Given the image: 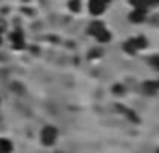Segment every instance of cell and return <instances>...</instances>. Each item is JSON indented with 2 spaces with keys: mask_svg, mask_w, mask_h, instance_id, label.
<instances>
[{
  "mask_svg": "<svg viewBox=\"0 0 159 153\" xmlns=\"http://www.w3.org/2000/svg\"><path fill=\"white\" fill-rule=\"evenodd\" d=\"M13 151V142L6 136H0V153H11Z\"/></svg>",
  "mask_w": 159,
  "mask_h": 153,
  "instance_id": "cell-9",
  "label": "cell"
},
{
  "mask_svg": "<svg viewBox=\"0 0 159 153\" xmlns=\"http://www.w3.org/2000/svg\"><path fill=\"white\" fill-rule=\"evenodd\" d=\"M127 2H129V6L131 8H152L150 6V0H127Z\"/></svg>",
  "mask_w": 159,
  "mask_h": 153,
  "instance_id": "cell-12",
  "label": "cell"
},
{
  "mask_svg": "<svg viewBox=\"0 0 159 153\" xmlns=\"http://www.w3.org/2000/svg\"><path fill=\"white\" fill-rule=\"evenodd\" d=\"M155 153H159V147H157V149H155Z\"/></svg>",
  "mask_w": 159,
  "mask_h": 153,
  "instance_id": "cell-18",
  "label": "cell"
},
{
  "mask_svg": "<svg viewBox=\"0 0 159 153\" xmlns=\"http://www.w3.org/2000/svg\"><path fill=\"white\" fill-rule=\"evenodd\" d=\"M6 32H8V24H6V21H4V19H0V37H2Z\"/></svg>",
  "mask_w": 159,
  "mask_h": 153,
  "instance_id": "cell-15",
  "label": "cell"
},
{
  "mask_svg": "<svg viewBox=\"0 0 159 153\" xmlns=\"http://www.w3.org/2000/svg\"><path fill=\"white\" fill-rule=\"evenodd\" d=\"M109 0H88V4H86V10L88 13L96 19V17H101L107 10H109Z\"/></svg>",
  "mask_w": 159,
  "mask_h": 153,
  "instance_id": "cell-3",
  "label": "cell"
},
{
  "mask_svg": "<svg viewBox=\"0 0 159 153\" xmlns=\"http://www.w3.org/2000/svg\"><path fill=\"white\" fill-rule=\"evenodd\" d=\"M148 49V37L142 36V34H137V36H131L127 37L124 43H122V50L127 54V56H137L139 52L146 50Z\"/></svg>",
  "mask_w": 159,
  "mask_h": 153,
  "instance_id": "cell-1",
  "label": "cell"
},
{
  "mask_svg": "<svg viewBox=\"0 0 159 153\" xmlns=\"http://www.w3.org/2000/svg\"><path fill=\"white\" fill-rule=\"evenodd\" d=\"M116 110L118 112H122V116L125 118V120H129L131 123H139L140 120H139V114L135 112V110H131V108H125V107H116Z\"/></svg>",
  "mask_w": 159,
  "mask_h": 153,
  "instance_id": "cell-8",
  "label": "cell"
},
{
  "mask_svg": "<svg viewBox=\"0 0 159 153\" xmlns=\"http://www.w3.org/2000/svg\"><path fill=\"white\" fill-rule=\"evenodd\" d=\"M148 63L152 65V69H155V71L159 73V54H152V56L148 58Z\"/></svg>",
  "mask_w": 159,
  "mask_h": 153,
  "instance_id": "cell-14",
  "label": "cell"
},
{
  "mask_svg": "<svg viewBox=\"0 0 159 153\" xmlns=\"http://www.w3.org/2000/svg\"><path fill=\"white\" fill-rule=\"evenodd\" d=\"M105 28H107V24H105V23H103L99 17H96V19H94V21L88 24V30H86V34H88L90 37H96V36H98L99 32H103Z\"/></svg>",
  "mask_w": 159,
  "mask_h": 153,
  "instance_id": "cell-6",
  "label": "cell"
},
{
  "mask_svg": "<svg viewBox=\"0 0 159 153\" xmlns=\"http://www.w3.org/2000/svg\"><path fill=\"white\" fill-rule=\"evenodd\" d=\"M0 47H2V37H0Z\"/></svg>",
  "mask_w": 159,
  "mask_h": 153,
  "instance_id": "cell-17",
  "label": "cell"
},
{
  "mask_svg": "<svg viewBox=\"0 0 159 153\" xmlns=\"http://www.w3.org/2000/svg\"><path fill=\"white\" fill-rule=\"evenodd\" d=\"M140 92L144 95H155L159 94V86H157V81H144L140 84Z\"/></svg>",
  "mask_w": 159,
  "mask_h": 153,
  "instance_id": "cell-7",
  "label": "cell"
},
{
  "mask_svg": "<svg viewBox=\"0 0 159 153\" xmlns=\"http://www.w3.org/2000/svg\"><path fill=\"white\" fill-rule=\"evenodd\" d=\"M101 56H103V47H101V45L88 50V60H99Z\"/></svg>",
  "mask_w": 159,
  "mask_h": 153,
  "instance_id": "cell-11",
  "label": "cell"
},
{
  "mask_svg": "<svg viewBox=\"0 0 159 153\" xmlns=\"http://www.w3.org/2000/svg\"><path fill=\"white\" fill-rule=\"evenodd\" d=\"M58 136H60V133H58V129L54 125H45L41 129V133H39V142L45 147H52L58 142Z\"/></svg>",
  "mask_w": 159,
  "mask_h": 153,
  "instance_id": "cell-2",
  "label": "cell"
},
{
  "mask_svg": "<svg viewBox=\"0 0 159 153\" xmlns=\"http://www.w3.org/2000/svg\"><path fill=\"white\" fill-rule=\"evenodd\" d=\"M67 10L71 13H81V10H83V0H67Z\"/></svg>",
  "mask_w": 159,
  "mask_h": 153,
  "instance_id": "cell-10",
  "label": "cell"
},
{
  "mask_svg": "<svg viewBox=\"0 0 159 153\" xmlns=\"http://www.w3.org/2000/svg\"><path fill=\"white\" fill-rule=\"evenodd\" d=\"M148 15H150L148 8H131V11L127 15V21L131 24H142V23L148 21Z\"/></svg>",
  "mask_w": 159,
  "mask_h": 153,
  "instance_id": "cell-4",
  "label": "cell"
},
{
  "mask_svg": "<svg viewBox=\"0 0 159 153\" xmlns=\"http://www.w3.org/2000/svg\"><path fill=\"white\" fill-rule=\"evenodd\" d=\"M8 37H10V47L13 50H23L26 47V37H25L23 30H11Z\"/></svg>",
  "mask_w": 159,
  "mask_h": 153,
  "instance_id": "cell-5",
  "label": "cell"
},
{
  "mask_svg": "<svg viewBox=\"0 0 159 153\" xmlns=\"http://www.w3.org/2000/svg\"><path fill=\"white\" fill-rule=\"evenodd\" d=\"M109 2H112V0H109Z\"/></svg>",
  "mask_w": 159,
  "mask_h": 153,
  "instance_id": "cell-20",
  "label": "cell"
},
{
  "mask_svg": "<svg viewBox=\"0 0 159 153\" xmlns=\"http://www.w3.org/2000/svg\"><path fill=\"white\" fill-rule=\"evenodd\" d=\"M112 94H114L116 97H124V95H125V86H124V84H114V86H112Z\"/></svg>",
  "mask_w": 159,
  "mask_h": 153,
  "instance_id": "cell-13",
  "label": "cell"
},
{
  "mask_svg": "<svg viewBox=\"0 0 159 153\" xmlns=\"http://www.w3.org/2000/svg\"><path fill=\"white\" fill-rule=\"evenodd\" d=\"M52 153H62V151H52Z\"/></svg>",
  "mask_w": 159,
  "mask_h": 153,
  "instance_id": "cell-19",
  "label": "cell"
},
{
  "mask_svg": "<svg viewBox=\"0 0 159 153\" xmlns=\"http://www.w3.org/2000/svg\"><path fill=\"white\" fill-rule=\"evenodd\" d=\"M150 6L152 8H159V0H150Z\"/></svg>",
  "mask_w": 159,
  "mask_h": 153,
  "instance_id": "cell-16",
  "label": "cell"
}]
</instances>
